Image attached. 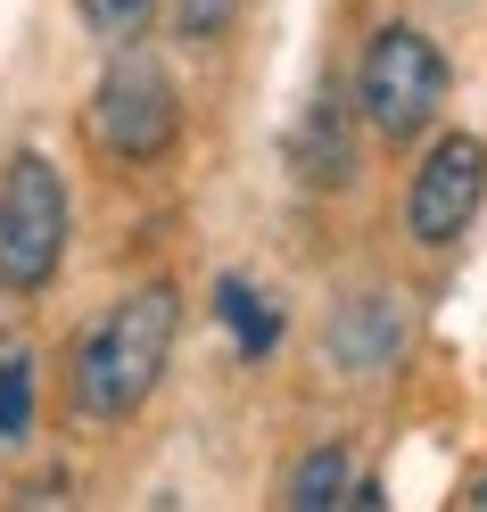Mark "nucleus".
Returning <instances> with one entry per match:
<instances>
[{
    "instance_id": "f257e3e1",
    "label": "nucleus",
    "mask_w": 487,
    "mask_h": 512,
    "mask_svg": "<svg viewBox=\"0 0 487 512\" xmlns=\"http://www.w3.org/2000/svg\"><path fill=\"white\" fill-rule=\"evenodd\" d=\"M174 331H182V298L166 281H141L133 298H116L100 323L83 331L75 347V405L91 422H124V413H141L157 372L174 356Z\"/></svg>"
},
{
    "instance_id": "f03ea898",
    "label": "nucleus",
    "mask_w": 487,
    "mask_h": 512,
    "mask_svg": "<svg viewBox=\"0 0 487 512\" xmlns=\"http://www.w3.org/2000/svg\"><path fill=\"white\" fill-rule=\"evenodd\" d=\"M58 256H67V182L42 149H17L0 174V290H50Z\"/></svg>"
},
{
    "instance_id": "7ed1b4c3",
    "label": "nucleus",
    "mask_w": 487,
    "mask_h": 512,
    "mask_svg": "<svg viewBox=\"0 0 487 512\" xmlns=\"http://www.w3.org/2000/svg\"><path fill=\"white\" fill-rule=\"evenodd\" d=\"M446 100V58L421 25H380L364 67H355V108L380 141H413Z\"/></svg>"
},
{
    "instance_id": "20e7f679",
    "label": "nucleus",
    "mask_w": 487,
    "mask_h": 512,
    "mask_svg": "<svg viewBox=\"0 0 487 512\" xmlns=\"http://www.w3.org/2000/svg\"><path fill=\"white\" fill-rule=\"evenodd\" d=\"M83 133L100 141L108 157H124V166H149V157H166L174 133H182L174 75L157 67V58H116V67L100 75V91H91Z\"/></svg>"
},
{
    "instance_id": "39448f33",
    "label": "nucleus",
    "mask_w": 487,
    "mask_h": 512,
    "mask_svg": "<svg viewBox=\"0 0 487 512\" xmlns=\"http://www.w3.org/2000/svg\"><path fill=\"white\" fill-rule=\"evenodd\" d=\"M479 199H487V141L446 133V141L413 166V190H405V232H413L421 248H454V240L471 232Z\"/></svg>"
},
{
    "instance_id": "423d86ee",
    "label": "nucleus",
    "mask_w": 487,
    "mask_h": 512,
    "mask_svg": "<svg viewBox=\"0 0 487 512\" xmlns=\"http://www.w3.org/2000/svg\"><path fill=\"white\" fill-rule=\"evenodd\" d=\"M405 347V314H397V290H355L339 314H331V364L339 372H388Z\"/></svg>"
},
{
    "instance_id": "0eeeda50",
    "label": "nucleus",
    "mask_w": 487,
    "mask_h": 512,
    "mask_svg": "<svg viewBox=\"0 0 487 512\" xmlns=\"http://www.w3.org/2000/svg\"><path fill=\"white\" fill-rule=\"evenodd\" d=\"M289 174L306 190H339L355 174V141H347V108L339 100H314L298 116V133H289Z\"/></svg>"
},
{
    "instance_id": "6e6552de",
    "label": "nucleus",
    "mask_w": 487,
    "mask_h": 512,
    "mask_svg": "<svg viewBox=\"0 0 487 512\" xmlns=\"http://www.w3.org/2000/svg\"><path fill=\"white\" fill-rule=\"evenodd\" d=\"M34 430V339L25 331H0V438H25Z\"/></svg>"
},
{
    "instance_id": "1a4fd4ad",
    "label": "nucleus",
    "mask_w": 487,
    "mask_h": 512,
    "mask_svg": "<svg viewBox=\"0 0 487 512\" xmlns=\"http://www.w3.org/2000/svg\"><path fill=\"white\" fill-rule=\"evenodd\" d=\"M281 504H289V512H331V504H347V455H339V446H314V455H298Z\"/></svg>"
},
{
    "instance_id": "9d476101",
    "label": "nucleus",
    "mask_w": 487,
    "mask_h": 512,
    "mask_svg": "<svg viewBox=\"0 0 487 512\" xmlns=\"http://www.w3.org/2000/svg\"><path fill=\"white\" fill-rule=\"evenodd\" d=\"M215 314L232 323L240 356H273V339H281V314L265 306V290H248V281H223V290H215Z\"/></svg>"
},
{
    "instance_id": "9b49d317",
    "label": "nucleus",
    "mask_w": 487,
    "mask_h": 512,
    "mask_svg": "<svg viewBox=\"0 0 487 512\" xmlns=\"http://www.w3.org/2000/svg\"><path fill=\"white\" fill-rule=\"evenodd\" d=\"M149 9H157V0H83V17H91V34H100V42H133L141 25H149Z\"/></svg>"
},
{
    "instance_id": "f8f14e48",
    "label": "nucleus",
    "mask_w": 487,
    "mask_h": 512,
    "mask_svg": "<svg viewBox=\"0 0 487 512\" xmlns=\"http://www.w3.org/2000/svg\"><path fill=\"white\" fill-rule=\"evenodd\" d=\"M232 25V0H174V34L182 42H215Z\"/></svg>"
},
{
    "instance_id": "ddd939ff",
    "label": "nucleus",
    "mask_w": 487,
    "mask_h": 512,
    "mask_svg": "<svg viewBox=\"0 0 487 512\" xmlns=\"http://www.w3.org/2000/svg\"><path fill=\"white\" fill-rule=\"evenodd\" d=\"M463 504H471V512H487V479H479V488H471V496H463Z\"/></svg>"
}]
</instances>
